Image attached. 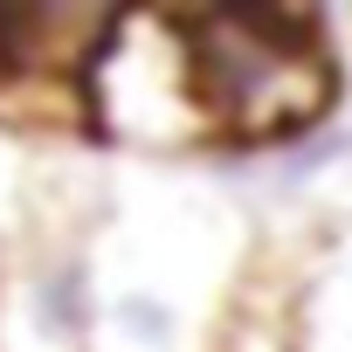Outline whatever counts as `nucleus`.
I'll use <instances>...</instances> for the list:
<instances>
[{
	"label": "nucleus",
	"mask_w": 352,
	"mask_h": 352,
	"mask_svg": "<svg viewBox=\"0 0 352 352\" xmlns=\"http://www.w3.org/2000/svg\"><path fill=\"white\" fill-rule=\"evenodd\" d=\"M90 256V352H214L256 235L249 214L208 180H145L131 194H104Z\"/></svg>",
	"instance_id": "1"
},
{
	"label": "nucleus",
	"mask_w": 352,
	"mask_h": 352,
	"mask_svg": "<svg viewBox=\"0 0 352 352\" xmlns=\"http://www.w3.org/2000/svg\"><path fill=\"white\" fill-rule=\"evenodd\" d=\"M180 28H187L194 97L208 118V152L263 159L338 118L345 76L318 14L221 8V14H180Z\"/></svg>",
	"instance_id": "2"
},
{
	"label": "nucleus",
	"mask_w": 352,
	"mask_h": 352,
	"mask_svg": "<svg viewBox=\"0 0 352 352\" xmlns=\"http://www.w3.org/2000/svg\"><path fill=\"white\" fill-rule=\"evenodd\" d=\"M83 124L97 145L173 159L208 152V118L187 69V28L180 14H118L90 76H83Z\"/></svg>",
	"instance_id": "3"
},
{
	"label": "nucleus",
	"mask_w": 352,
	"mask_h": 352,
	"mask_svg": "<svg viewBox=\"0 0 352 352\" xmlns=\"http://www.w3.org/2000/svg\"><path fill=\"white\" fill-rule=\"evenodd\" d=\"M290 352H352V235H324L304 256Z\"/></svg>",
	"instance_id": "4"
},
{
	"label": "nucleus",
	"mask_w": 352,
	"mask_h": 352,
	"mask_svg": "<svg viewBox=\"0 0 352 352\" xmlns=\"http://www.w3.org/2000/svg\"><path fill=\"white\" fill-rule=\"evenodd\" d=\"M0 290H8V283H0ZM0 345H8V338H0Z\"/></svg>",
	"instance_id": "5"
},
{
	"label": "nucleus",
	"mask_w": 352,
	"mask_h": 352,
	"mask_svg": "<svg viewBox=\"0 0 352 352\" xmlns=\"http://www.w3.org/2000/svg\"><path fill=\"white\" fill-rule=\"evenodd\" d=\"M345 235H352V228H345Z\"/></svg>",
	"instance_id": "6"
}]
</instances>
